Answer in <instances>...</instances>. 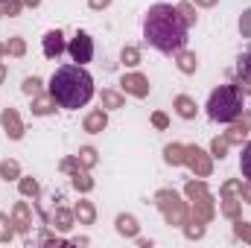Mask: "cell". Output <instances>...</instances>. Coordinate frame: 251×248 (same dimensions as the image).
I'll return each instance as SVG.
<instances>
[{"mask_svg":"<svg viewBox=\"0 0 251 248\" xmlns=\"http://www.w3.org/2000/svg\"><path fill=\"white\" fill-rule=\"evenodd\" d=\"M176 64H178V70H181V73H187V76L199 70V59H196V53H190L187 47H184L181 53H176Z\"/></svg>","mask_w":251,"mask_h":248,"instance_id":"19","label":"cell"},{"mask_svg":"<svg viewBox=\"0 0 251 248\" xmlns=\"http://www.w3.org/2000/svg\"><path fill=\"white\" fill-rule=\"evenodd\" d=\"M240 190H243V181L231 178V181H225V184H222V190H219V193H222V196H237Z\"/></svg>","mask_w":251,"mask_h":248,"instance_id":"42","label":"cell"},{"mask_svg":"<svg viewBox=\"0 0 251 248\" xmlns=\"http://www.w3.org/2000/svg\"><path fill=\"white\" fill-rule=\"evenodd\" d=\"M67 53H70V59L76 64H88L94 62V38L88 35V32H76L73 38H70V44H67Z\"/></svg>","mask_w":251,"mask_h":248,"instance_id":"6","label":"cell"},{"mask_svg":"<svg viewBox=\"0 0 251 248\" xmlns=\"http://www.w3.org/2000/svg\"><path fill=\"white\" fill-rule=\"evenodd\" d=\"M0 123H3V131L12 137V140H21L24 137V120L15 108H3L0 111Z\"/></svg>","mask_w":251,"mask_h":248,"instance_id":"11","label":"cell"},{"mask_svg":"<svg viewBox=\"0 0 251 248\" xmlns=\"http://www.w3.org/2000/svg\"><path fill=\"white\" fill-rule=\"evenodd\" d=\"M73 216H76L79 225H94V219H97V207H94L88 198H79V204L73 207Z\"/></svg>","mask_w":251,"mask_h":248,"instance_id":"17","label":"cell"},{"mask_svg":"<svg viewBox=\"0 0 251 248\" xmlns=\"http://www.w3.org/2000/svg\"><path fill=\"white\" fill-rule=\"evenodd\" d=\"M228 146H231V143H228V137H225V134H222V137H213V143H210V155L222 161V158L228 155Z\"/></svg>","mask_w":251,"mask_h":248,"instance_id":"31","label":"cell"},{"mask_svg":"<svg viewBox=\"0 0 251 248\" xmlns=\"http://www.w3.org/2000/svg\"><path fill=\"white\" fill-rule=\"evenodd\" d=\"M193 201V216L190 219H196V222H210L213 216H216V204H213V196L210 193H204V196H196V198H190Z\"/></svg>","mask_w":251,"mask_h":248,"instance_id":"7","label":"cell"},{"mask_svg":"<svg viewBox=\"0 0 251 248\" xmlns=\"http://www.w3.org/2000/svg\"><path fill=\"white\" fill-rule=\"evenodd\" d=\"M0 3H6V0H0Z\"/></svg>","mask_w":251,"mask_h":248,"instance_id":"51","label":"cell"},{"mask_svg":"<svg viewBox=\"0 0 251 248\" xmlns=\"http://www.w3.org/2000/svg\"><path fill=\"white\" fill-rule=\"evenodd\" d=\"M41 50H44V56H47L50 62H59V56H62L64 50H67L62 29H50V32L41 38Z\"/></svg>","mask_w":251,"mask_h":248,"instance_id":"8","label":"cell"},{"mask_svg":"<svg viewBox=\"0 0 251 248\" xmlns=\"http://www.w3.org/2000/svg\"><path fill=\"white\" fill-rule=\"evenodd\" d=\"M120 62H123L126 67H137V64H140V50H137V47H123Z\"/></svg>","mask_w":251,"mask_h":248,"instance_id":"34","label":"cell"},{"mask_svg":"<svg viewBox=\"0 0 251 248\" xmlns=\"http://www.w3.org/2000/svg\"><path fill=\"white\" fill-rule=\"evenodd\" d=\"M15 222H12V216H6V213H0V243H9L12 237H15V228H12Z\"/></svg>","mask_w":251,"mask_h":248,"instance_id":"32","label":"cell"},{"mask_svg":"<svg viewBox=\"0 0 251 248\" xmlns=\"http://www.w3.org/2000/svg\"><path fill=\"white\" fill-rule=\"evenodd\" d=\"M184 193H187V198H196V196H204V193H210V190H207L204 181H187Z\"/></svg>","mask_w":251,"mask_h":248,"instance_id":"37","label":"cell"},{"mask_svg":"<svg viewBox=\"0 0 251 248\" xmlns=\"http://www.w3.org/2000/svg\"><path fill=\"white\" fill-rule=\"evenodd\" d=\"M88 6H91L94 12H100V9H108V6H111V0H88Z\"/></svg>","mask_w":251,"mask_h":248,"instance_id":"44","label":"cell"},{"mask_svg":"<svg viewBox=\"0 0 251 248\" xmlns=\"http://www.w3.org/2000/svg\"><path fill=\"white\" fill-rule=\"evenodd\" d=\"M0 18H3V9H0Z\"/></svg>","mask_w":251,"mask_h":248,"instance_id":"50","label":"cell"},{"mask_svg":"<svg viewBox=\"0 0 251 248\" xmlns=\"http://www.w3.org/2000/svg\"><path fill=\"white\" fill-rule=\"evenodd\" d=\"M246 134H249V131H246L243 125H231V128L225 131V137H228V143H243V140H246Z\"/></svg>","mask_w":251,"mask_h":248,"instance_id":"38","label":"cell"},{"mask_svg":"<svg viewBox=\"0 0 251 248\" xmlns=\"http://www.w3.org/2000/svg\"><path fill=\"white\" fill-rule=\"evenodd\" d=\"M237 120H240V123H237V125H243L246 131H251V111H246V108H243V114H240Z\"/></svg>","mask_w":251,"mask_h":248,"instance_id":"43","label":"cell"},{"mask_svg":"<svg viewBox=\"0 0 251 248\" xmlns=\"http://www.w3.org/2000/svg\"><path fill=\"white\" fill-rule=\"evenodd\" d=\"M100 105H102L105 111H117V108L126 105V97L117 94V91H102V94H100Z\"/></svg>","mask_w":251,"mask_h":248,"instance_id":"21","label":"cell"},{"mask_svg":"<svg viewBox=\"0 0 251 248\" xmlns=\"http://www.w3.org/2000/svg\"><path fill=\"white\" fill-rule=\"evenodd\" d=\"M47 94L56 99L59 108H67V111L85 108L94 97V76L85 70V64H62L50 76Z\"/></svg>","mask_w":251,"mask_h":248,"instance_id":"2","label":"cell"},{"mask_svg":"<svg viewBox=\"0 0 251 248\" xmlns=\"http://www.w3.org/2000/svg\"><path fill=\"white\" fill-rule=\"evenodd\" d=\"M181 228H184V237H187V240H201V237H204V222L187 219V222H184Z\"/></svg>","mask_w":251,"mask_h":248,"instance_id":"30","label":"cell"},{"mask_svg":"<svg viewBox=\"0 0 251 248\" xmlns=\"http://www.w3.org/2000/svg\"><path fill=\"white\" fill-rule=\"evenodd\" d=\"M0 9H3V15L15 18V15H21V9H24V0H6V3H0Z\"/></svg>","mask_w":251,"mask_h":248,"instance_id":"39","label":"cell"},{"mask_svg":"<svg viewBox=\"0 0 251 248\" xmlns=\"http://www.w3.org/2000/svg\"><path fill=\"white\" fill-rule=\"evenodd\" d=\"M196 6H204V9H210V6H216V0H193Z\"/></svg>","mask_w":251,"mask_h":248,"instance_id":"46","label":"cell"},{"mask_svg":"<svg viewBox=\"0 0 251 248\" xmlns=\"http://www.w3.org/2000/svg\"><path fill=\"white\" fill-rule=\"evenodd\" d=\"M184 167H190L199 178H207L210 173H213V164H210V155L204 152V149H199L196 143H190L184 146Z\"/></svg>","mask_w":251,"mask_h":248,"instance_id":"5","label":"cell"},{"mask_svg":"<svg viewBox=\"0 0 251 248\" xmlns=\"http://www.w3.org/2000/svg\"><path fill=\"white\" fill-rule=\"evenodd\" d=\"M114 225H117V234L126 237V240H134V237L140 234V225H137V219H134L131 213H120V216L114 219Z\"/></svg>","mask_w":251,"mask_h":248,"instance_id":"16","label":"cell"},{"mask_svg":"<svg viewBox=\"0 0 251 248\" xmlns=\"http://www.w3.org/2000/svg\"><path fill=\"white\" fill-rule=\"evenodd\" d=\"M234 237H237V240H246V243H251V222L234 219Z\"/></svg>","mask_w":251,"mask_h":248,"instance_id":"35","label":"cell"},{"mask_svg":"<svg viewBox=\"0 0 251 248\" xmlns=\"http://www.w3.org/2000/svg\"><path fill=\"white\" fill-rule=\"evenodd\" d=\"M240 32H243V38H251V9L240 15Z\"/></svg>","mask_w":251,"mask_h":248,"instance_id":"40","label":"cell"},{"mask_svg":"<svg viewBox=\"0 0 251 248\" xmlns=\"http://www.w3.org/2000/svg\"><path fill=\"white\" fill-rule=\"evenodd\" d=\"M76 158H79V164H82L85 170H94V167H97V149H94V146H82V149L76 152Z\"/></svg>","mask_w":251,"mask_h":248,"instance_id":"27","label":"cell"},{"mask_svg":"<svg viewBox=\"0 0 251 248\" xmlns=\"http://www.w3.org/2000/svg\"><path fill=\"white\" fill-rule=\"evenodd\" d=\"M18 190H21V196H26V198H38V196H41V184H38L35 178H18Z\"/></svg>","mask_w":251,"mask_h":248,"instance_id":"24","label":"cell"},{"mask_svg":"<svg viewBox=\"0 0 251 248\" xmlns=\"http://www.w3.org/2000/svg\"><path fill=\"white\" fill-rule=\"evenodd\" d=\"M73 187H76L79 193H91V190H94V178L82 170V173H76V175H73Z\"/></svg>","mask_w":251,"mask_h":248,"instance_id":"33","label":"cell"},{"mask_svg":"<svg viewBox=\"0 0 251 248\" xmlns=\"http://www.w3.org/2000/svg\"><path fill=\"white\" fill-rule=\"evenodd\" d=\"M240 173H243L246 181H251V140L243 143V152H240Z\"/></svg>","mask_w":251,"mask_h":248,"instance_id":"28","label":"cell"},{"mask_svg":"<svg viewBox=\"0 0 251 248\" xmlns=\"http://www.w3.org/2000/svg\"><path fill=\"white\" fill-rule=\"evenodd\" d=\"M0 178H3V181H18V178H21V164L12 161V158L3 161V164H0Z\"/></svg>","mask_w":251,"mask_h":248,"instance_id":"23","label":"cell"},{"mask_svg":"<svg viewBox=\"0 0 251 248\" xmlns=\"http://www.w3.org/2000/svg\"><path fill=\"white\" fill-rule=\"evenodd\" d=\"M240 207H243V198H234V196H222L219 201V213L228 219H240Z\"/></svg>","mask_w":251,"mask_h":248,"instance_id":"20","label":"cell"},{"mask_svg":"<svg viewBox=\"0 0 251 248\" xmlns=\"http://www.w3.org/2000/svg\"><path fill=\"white\" fill-rule=\"evenodd\" d=\"M155 204H158V210L164 213V219L170 222V225H184L190 219V210H187V201L176 193V190H158L155 193Z\"/></svg>","mask_w":251,"mask_h":248,"instance_id":"4","label":"cell"},{"mask_svg":"<svg viewBox=\"0 0 251 248\" xmlns=\"http://www.w3.org/2000/svg\"><path fill=\"white\" fill-rule=\"evenodd\" d=\"M73 222H76V216H73V210H67V207H56L50 216H44V225H50V228H56V231H70Z\"/></svg>","mask_w":251,"mask_h":248,"instance_id":"12","label":"cell"},{"mask_svg":"<svg viewBox=\"0 0 251 248\" xmlns=\"http://www.w3.org/2000/svg\"><path fill=\"white\" fill-rule=\"evenodd\" d=\"M173 108H176V114H178L181 120H193V117H196V111H199L196 99L187 97V94H178V97L173 99Z\"/></svg>","mask_w":251,"mask_h":248,"instance_id":"15","label":"cell"},{"mask_svg":"<svg viewBox=\"0 0 251 248\" xmlns=\"http://www.w3.org/2000/svg\"><path fill=\"white\" fill-rule=\"evenodd\" d=\"M6 56H15V59H24V56H26V41H24L21 35H15V38H9V41H6Z\"/></svg>","mask_w":251,"mask_h":248,"instance_id":"25","label":"cell"},{"mask_svg":"<svg viewBox=\"0 0 251 248\" xmlns=\"http://www.w3.org/2000/svg\"><path fill=\"white\" fill-rule=\"evenodd\" d=\"M35 6H41V0H24V9H35Z\"/></svg>","mask_w":251,"mask_h":248,"instance_id":"47","label":"cell"},{"mask_svg":"<svg viewBox=\"0 0 251 248\" xmlns=\"http://www.w3.org/2000/svg\"><path fill=\"white\" fill-rule=\"evenodd\" d=\"M207 117L213 123H234L243 108H246V99H243V88L237 82H228V85H219L210 91L207 97Z\"/></svg>","mask_w":251,"mask_h":248,"instance_id":"3","label":"cell"},{"mask_svg":"<svg viewBox=\"0 0 251 248\" xmlns=\"http://www.w3.org/2000/svg\"><path fill=\"white\" fill-rule=\"evenodd\" d=\"M187 24L181 21L178 9L170 3H155L143 15V38L164 56H176L187 47Z\"/></svg>","mask_w":251,"mask_h":248,"instance_id":"1","label":"cell"},{"mask_svg":"<svg viewBox=\"0 0 251 248\" xmlns=\"http://www.w3.org/2000/svg\"><path fill=\"white\" fill-rule=\"evenodd\" d=\"M3 79H6V64L0 62V82H3Z\"/></svg>","mask_w":251,"mask_h":248,"instance_id":"48","label":"cell"},{"mask_svg":"<svg viewBox=\"0 0 251 248\" xmlns=\"http://www.w3.org/2000/svg\"><path fill=\"white\" fill-rule=\"evenodd\" d=\"M152 125H155L158 131H167V128H170V117H167L164 111H155V114H152Z\"/></svg>","mask_w":251,"mask_h":248,"instance_id":"41","label":"cell"},{"mask_svg":"<svg viewBox=\"0 0 251 248\" xmlns=\"http://www.w3.org/2000/svg\"><path fill=\"white\" fill-rule=\"evenodd\" d=\"M12 222H15V231H18L21 237H26V234L32 231V210H29L26 201H18V204L12 207Z\"/></svg>","mask_w":251,"mask_h":248,"instance_id":"10","label":"cell"},{"mask_svg":"<svg viewBox=\"0 0 251 248\" xmlns=\"http://www.w3.org/2000/svg\"><path fill=\"white\" fill-rule=\"evenodd\" d=\"M176 9H178V15H181V21L187 24V26H196V21H199V15H196V6L187 3V0H181V3H176Z\"/></svg>","mask_w":251,"mask_h":248,"instance_id":"26","label":"cell"},{"mask_svg":"<svg viewBox=\"0 0 251 248\" xmlns=\"http://www.w3.org/2000/svg\"><path fill=\"white\" fill-rule=\"evenodd\" d=\"M82 170H85V167L79 164V158H76V155H70V158H64V161H62V173H67L70 178H73L76 173H82Z\"/></svg>","mask_w":251,"mask_h":248,"instance_id":"36","label":"cell"},{"mask_svg":"<svg viewBox=\"0 0 251 248\" xmlns=\"http://www.w3.org/2000/svg\"><path fill=\"white\" fill-rule=\"evenodd\" d=\"M240 198L251 204V181H246V184H243V190H240Z\"/></svg>","mask_w":251,"mask_h":248,"instance_id":"45","label":"cell"},{"mask_svg":"<svg viewBox=\"0 0 251 248\" xmlns=\"http://www.w3.org/2000/svg\"><path fill=\"white\" fill-rule=\"evenodd\" d=\"M53 111H56V99H53L50 94H47V97H44V94H41V97H32V114H35V117H47V114H53Z\"/></svg>","mask_w":251,"mask_h":248,"instance_id":"18","label":"cell"},{"mask_svg":"<svg viewBox=\"0 0 251 248\" xmlns=\"http://www.w3.org/2000/svg\"><path fill=\"white\" fill-rule=\"evenodd\" d=\"M237 76H240L237 85H240L243 91H251V47L237 56Z\"/></svg>","mask_w":251,"mask_h":248,"instance_id":"14","label":"cell"},{"mask_svg":"<svg viewBox=\"0 0 251 248\" xmlns=\"http://www.w3.org/2000/svg\"><path fill=\"white\" fill-rule=\"evenodd\" d=\"M21 91H24L26 97H41V94H44V88H41V79H38V76H26V79H24V85H21Z\"/></svg>","mask_w":251,"mask_h":248,"instance_id":"29","label":"cell"},{"mask_svg":"<svg viewBox=\"0 0 251 248\" xmlns=\"http://www.w3.org/2000/svg\"><path fill=\"white\" fill-rule=\"evenodd\" d=\"M164 161L173 164V167H181V164H184V143H170V146H164Z\"/></svg>","mask_w":251,"mask_h":248,"instance_id":"22","label":"cell"},{"mask_svg":"<svg viewBox=\"0 0 251 248\" xmlns=\"http://www.w3.org/2000/svg\"><path fill=\"white\" fill-rule=\"evenodd\" d=\"M82 125H85V131H88V134H100V131H105V128H108V111H105L102 105H100V108H94V111L85 117V123H82Z\"/></svg>","mask_w":251,"mask_h":248,"instance_id":"13","label":"cell"},{"mask_svg":"<svg viewBox=\"0 0 251 248\" xmlns=\"http://www.w3.org/2000/svg\"><path fill=\"white\" fill-rule=\"evenodd\" d=\"M3 56H6V44L0 41V59H3Z\"/></svg>","mask_w":251,"mask_h":248,"instance_id":"49","label":"cell"},{"mask_svg":"<svg viewBox=\"0 0 251 248\" xmlns=\"http://www.w3.org/2000/svg\"><path fill=\"white\" fill-rule=\"evenodd\" d=\"M120 85H123L126 94H131V97H137V99L149 97V79H146L143 73H126L123 79H120Z\"/></svg>","mask_w":251,"mask_h":248,"instance_id":"9","label":"cell"}]
</instances>
